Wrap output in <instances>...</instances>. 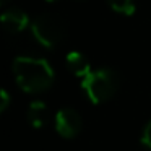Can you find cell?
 Wrapping results in <instances>:
<instances>
[{
  "label": "cell",
  "instance_id": "cell-10",
  "mask_svg": "<svg viewBox=\"0 0 151 151\" xmlns=\"http://www.w3.org/2000/svg\"><path fill=\"white\" fill-rule=\"evenodd\" d=\"M0 99H2V104H0V111H5L8 106V102H10V98H8V93L5 91V89H2L0 91Z\"/></svg>",
  "mask_w": 151,
  "mask_h": 151
},
{
  "label": "cell",
  "instance_id": "cell-6",
  "mask_svg": "<svg viewBox=\"0 0 151 151\" xmlns=\"http://www.w3.org/2000/svg\"><path fill=\"white\" fill-rule=\"evenodd\" d=\"M26 115L33 127L41 128L49 120V109H47V106L42 101H33L29 104V107H28Z\"/></svg>",
  "mask_w": 151,
  "mask_h": 151
},
{
  "label": "cell",
  "instance_id": "cell-4",
  "mask_svg": "<svg viewBox=\"0 0 151 151\" xmlns=\"http://www.w3.org/2000/svg\"><path fill=\"white\" fill-rule=\"evenodd\" d=\"M55 130L63 138H73L81 130V115L72 107H63L55 115Z\"/></svg>",
  "mask_w": 151,
  "mask_h": 151
},
{
  "label": "cell",
  "instance_id": "cell-7",
  "mask_svg": "<svg viewBox=\"0 0 151 151\" xmlns=\"http://www.w3.org/2000/svg\"><path fill=\"white\" fill-rule=\"evenodd\" d=\"M67 67L68 70L76 76H81V78H86V76L91 73V68H89V63L86 60V57L83 54L76 52V50H72L67 55Z\"/></svg>",
  "mask_w": 151,
  "mask_h": 151
},
{
  "label": "cell",
  "instance_id": "cell-3",
  "mask_svg": "<svg viewBox=\"0 0 151 151\" xmlns=\"http://www.w3.org/2000/svg\"><path fill=\"white\" fill-rule=\"evenodd\" d=\"M33 34L44 47H55L65 37V23L55 15H41L31 24Z\"/></svg>",
  "mask_w": 151,
  "mask_h": 151
},
{
  "label": "cell",
  "instance_id": "cell-8",
  "mask_svg": "<svg viewBox=\"0 0 151 151\" xmlns=\"http://www.w3.org/2000/svg\"><path fill=\"white\" fill-rule=\"evenodd\" d=\"M107 4L114 12L122 15H133L135 12V0H107Z\"/></svg>",
  "mask_w": 151,
  "mask_h": 151
},
{
  "label": "cell",
  "instance_id": "cell-5",
  "mask_svg": "<svg viewBox=\"0 0 151 151\" xmlns=\"http://www.w3.org/2000/svg\"><path fill=\"white\" fill-rule=\"evenodd\" d=\"M2 26L7 33H21L28 26V15L20 8H8L2 13Z\"/></svg>",
  "mask_w": 151,
  "mask_h": 151
},
{
  "label": "cell",
  "instance_id": "cell-1",
  "mask_svg": "<svg viewBox=\"0 0 151 151\" xmlns=\"http://www.w3.org/2000/svg\"><path fill=\"white\" fill-rule=\"evenodd\" d=\"M17 83L26 93H41L54 81V70L49 62L34 57H17L13 62Z\"/></svg>",
  "mask_w": 151,
  "mask_h": 151
},
{
  "label": "cell",
  "instance_id": "cell-2",
  "mask_svg": "<svg viewBox=\"0 0 151 151\" xmlns=\"http://www.w3.org/2000/svg\"><path fill=\"white\" fill-rule=\"evenodd\" d=\"M81 86L94 104H101L109 101L115 94L119 88V78L114 70L99 68L91 72L86 78H83Z\"/></svg>",
  "mask_w": 151,
  "mask_h": 151
},
{
  "label": "cell",
  "instance_id": "cell-11",
  "mask_svg": "<svg viewBox=\"0 0 151 151\" xmlns=\"http://www.w3.org/2000/svg\"><path fill=\"white\" fill-rule=\"evenodd\" d=\"M47 2H54V0H47Z\"/></svg>",
  "mask_w": 151,
  "mask_h": 151
},
{
  "label": "cell",
  "instance_id": "cell-9",
  "mask_svg": "<svg viewBox=\"0 0 151 151\" xmlns=\"http://www.w3.org/2000/svg\"><path fill=\"white\" fill-rule=\"evenodd\" d=\"M141 143L145 145V146H148L151 150V120L148 122L146 125H145L143 128V135H141Z\"/></svg>",
  "mask_w": 151,
  "mask_h": 151
}]
</instances>
